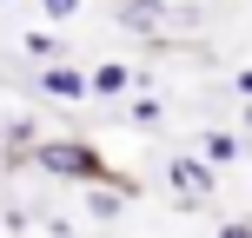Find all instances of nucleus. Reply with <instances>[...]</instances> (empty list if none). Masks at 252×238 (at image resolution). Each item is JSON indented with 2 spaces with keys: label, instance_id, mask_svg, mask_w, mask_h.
<instances>
[{
  "label": "nucleus",
  "instance_id": "f03ea898",
  "mask_svg": "<svg viewBox=\"0 0 252 238\" xmlns=\"http://www.w3.org/2000/svg\"><path fill=\"white\" fill-rule=\"evenodd\" d=\"M40 165L47 172H66V179H100L106 172L93 146H40Z\"/></svg>",
  "mask_w": 252,
  "mask_h": 238
},
{
  "label": "nucleus",
  "instance_id": "7ed1b4c3",
  "mask_svg": "<svg viewBox=\"0 0 252 238\" xmlns=\"http://www.w3.org/2000/svg\"><path fill=\"white\" fill-rule=\"evenodd\" d=\"M40 86H47L53 100H80V93H93V79L73 73V66H47V79H40Z\"/></svg>",
  "mask_w": 252,
  "mask_h": 238
},
{
  "label": "nucleus",
  "instance_id": "f257e3e1",
  "mask_svg": "<svg viewBox=\"0 0 252 238\" xmlns=\"http://www.w3.org/2000/svg\"><path fill=\"white\" fill-rule=\"evenodd\" d=\"M166 179H173V192L186 205H206L213 199V172H206V152L199 159H186V152H179V159H166Z\"/></svg>",
  "mask_w": 252,
  "mask_h": 238
},
{
  "label": "nucleus",
  "instance_id": "6e6552de",
  "mask_svg": "<svg viewBox=\"0 0 252 238\" xmlns=\"http://www.w3.org/2000/svg\"><path fill=\"white\" fill-rule=\"evenodd\" d=\"M27 53H33V60H53V53H60V47H53L47 33H27Z\"/></svg>",
  "mask_w": 252,
  "mask_h": 238
},
{
  "label": "nucleus",
  "instance_id": "423d86ee",
  "mask_svg": "<svg viewBox=\"0 0 252 238\" xmlns=\"http://www.w3.org/2000/svg\"><path fill=\"white\" fill-rule=\"evenodd\" d=\"M93 93H106V100L126 93V66H100V73H93Z\"/></svg>",
  "mask_w": 252,
  "mask_h": 238
},
{
  "label": "nucleus",
  "instance_id": "20e7f679",
  "mask_svg": "<svg viewBox=\"0 0 252 238\" xmlns=\"http://www.w3.org/2000/svg\"><path fill=\"white\" fill-rule=\"evenodd\" d=\"M199 152H206V165H232L246 146H239L232 132H206V139H199Z\"/></svg>",
  "mask_w": 252,
  "mask_h": 238
},
{
  "label": "nucleus",
  "instance_id": "0eeeda50",
  "mask_svg": "<svg viewBox=\"0 0 252 238\" xmlns=\"http://www.w3.org/2000/svg\"><path fill=\"white\" fill-rule=\"evenodd\" d=\"M87 205H93V218H120V205H126V192H120V185H113V192H93Z\"/></svg>",
  "mask_w": 252,
  "mask_h": 238
},
{
  "label": "nucleus",
  "instance_id": "39448f33",
  "mask_svg": "<svg viewBox=\"0 0 252 238\" xmlns=\"http://www.w3.org/2000/svg\"><path fill=\"white\" fill-rule=\"evenodd\" d=\"M159 13H166L159 0H126V7H120V20H126V26H159Z\"/></svg>",
  "mask_w": 252,
  "mask_h": 238
},
{
  "label": "nucleus",
  "instance_id": "1a4fd4ad",
  "mask_svg": "<svg viewBox=\"0 0 252 238\" xmlns=\"http://www.w3.org/2000/svg\"><path fill=\"white\" fill-rule=\"evenodd\" d=\"M40 7H47V13H53V20H66V13H73V7H80V0H40Z\"/></svg>",
  "mask_w": 252,
  "mask_h": 238
}]
</instances>
